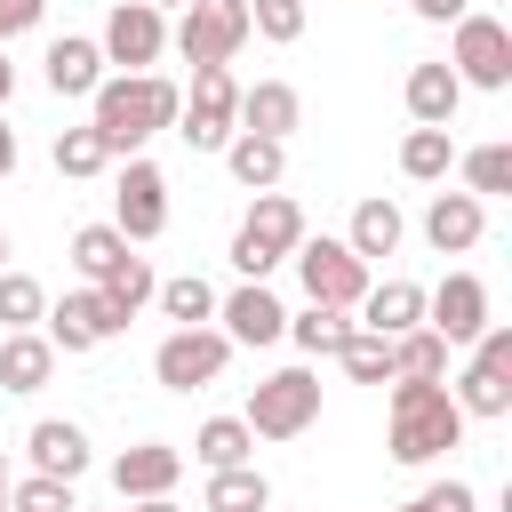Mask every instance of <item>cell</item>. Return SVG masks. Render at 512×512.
Returning a JSON list of instances; mask_svg holds the SVG:
<instances>
[{"instance_id":"cell-1","label":"cell","mask_w":512,"mask_h":512,"mask_svg":"<svg viewBox=\"0 0 512 512\" xmlns=\"http://www.w3.org/2000/svg\"><path fill=\"white\" fill-rule=\"evenodd\" d=\"M88 104H96L88 128L104 136V152H112V160H120V152L136 160L160 128H176V104H184V96H176V80H160V72H120V80H104Z\"/></svg>"},{"instance_id":"cell-2","label":"cell","mask_w":512,"mask_h":512,"mask_svg":"<svg viewBox=\"0 0 512 512\" xmlns=\"http://www.w3.org/2000/svg\"><path fill=\"white\" fill-rule=\"evenodd\" d=\"M384 424H392V464H432V456H448L464 440L472 416L448 400V384H392Z\"/></svg>"},{"instance_id":"cell-3","label":"cell","mask_w":512,"mask_h":512,"mask_svg":"<svg viewBox=\"0 0 512 512\" xmlns=\"http://www.w3.org/2000/svg\"><path fill=\"white\" fill-rule=\"evenodd\" d=\"M296 240H304V208H296L288 192H256V208H248L240 232H232V272H240V280H264L272 264L296 256Z\"/></svg>"},{"instance_id":"cell-4","label":"cell","mask_w":512,"mask_h":512,"mask_svg":"<svg viewBox=\"0 0 512 512\" xmlns=\"http://www.w3.org/2000/svg\"><path fill=\"white\" fill-rule=\"evenodd\" d=\"M256 440H296L320 424V376L312 368H272L256 392H248V416H240Z\"/></svg>"},{"instance_id":"cell-5","label":"cell","mask_w":512,"mask_h":512,"mask_svg":"<svg viewBox=\"0 0 512 512\" xmlns=\"http://www.w3.org/2000/svg\"><path fill=\"white\" fill-rule=\"evenodd\" d=\"M176 136H184L192 152H224V144L240 136V80H232V64L192 72V96L176 104Z\"/></svg>"},{"instance_id":"cell-6","label":"cell","mask_w":512,"mask_h":512,"mask_svg":"<svg viewBox=\"0 0 512 512\" xmlns=\"http://www.w3.org/2000/svg\"><path fill=\"white\" fill-rule=\"evenodd\" d=\"M168 40H176V56H184L192 72L232 64L240 40H248V0H184V16H176Z\"/></svg>"},{"instance_id":"cell-7","label":"cell","mask_w":512,"mask_h":512,"mask_svg":"<svg viewBox=\"0 0 512 512\" xmlns=\"http://www.w3.org/2000/svg\"><path fill=\"white\" fill-rule=\"evenodd\" d=\"M448 400L464 416H512V328L504 320L480 328V344H472V360H464V376H456Z\"/></svg>"},{"instance_id":"cell-8","label":"cell","mask_w":512,"mask_h":512,"mask_svg":"<svg viewBox=\"0 0 512 512\" xmlns=\"http://www.w3.org/2000/svg\"><path fill=\"white\" fill-rule=\"evenodd\" d=\"M456 88H512V24L504 16H456V48H448Z\"/></svg>"},{"instance_id":"cell-9","label":"cell","mask_w":512,"mask_h":512,"mask_svg":"<svg viewBox=\"0 0 512 512\" xmlns=\"http://www.w3.org/2000/svg\"><path fill=\"white\" fill-rule=\"evenodd\" d=\"M288 264H296L304 296H312V304H328V312H352V304L368 296V264H360L344 240H328V232H320V240H296V256H288Z\"/></svg>"},{"instance_id":"cell-10","label":"cell","mask_w":512,"mask_h":512,"mask_svg":"<svg viewBox=\"0 0 512 512\" xmlns=\"http://www.w3.org/2000/svg\"><path fill=\"white\" fill-rule=\"evenodd\" d=\"M224 360H232L224 328H168L152 352V376H160V392H208L224 376Z\"/></svg>"},{"instance_id":"cell-11","label":"cell","mask_w":512,"mask_h":512,"mask_svg":"<svg viewBox=\"0 0 512 512\" xmlns=\"http://www.w3.org/2000/svg\"><path fill=\"white\" fill-rule=\"evenodd\" d=\"M112 232L128 240V248H144V240H160L168 232V176L136 152L128 168H120V200H112Z\"/></svg>"},{"instance_id":"cell-12","label":"cell","mask_w":512,"mask_h":512,"mask_svg":"<svg viewBox=\"0 0 512 512\" xmlns=\"http://www.w3.org/2000/svg\"><path fill=\"white\" fill-rule=\"evenodd\" d=\"M128 328V312L104 296V288H72L64 304H48V344L56 352H96V344H112Z\"/></svg>"},{"instance_id":"cell-13","label":"cell","mask_w":512,"mask_h":512,"mask_svg":"<svg viewBox=\"0 0 512 512\" xmlns=\"http://www.w3.org/2000/svg\"><path fill=\"white\" fill-rule=\"evenodd\" d=\"M104 64H120V72H152L160 64V48H168V16L160 8H144V0H120L112 16H104Z\"/></svg>"},{"instance_id":"cell-14","label":"cell","mask_w":512,"mask_h":512,"mask_svg":"<svg viewBox=\"0 0 512 512\" xmlns=\"http://www.w3.org/2000/svg\"><path fill=\"white\" fill-rule=\"evenodd\" d=\"M424 328L456 352V344H480V328H488V288H480V272H448L432 296H424Z\"/></svg>"},{"instance_id":"cell-15","label":"cell","mask_w":512,"mask_h":512,"mask_svg":"<svg viewBox=\"0 0 512 512\" xmlns=\"http://www.w3.org/2000/svg\"><path fill=\"white\" fill-rule=\"evenodd\" d=\"M176 480H184V448H168V440H136V448L112 456V488H120V504L176 496Z\"/></svg>"},{"instance_id":"cell-16","label":"cell","mask_w":512,"mask_h":512,"mask_svg":"<svg viewBox=\"0 0 512 512\" xmlns=\"http://www.w3.org/2000/svg\"><path fill=\"white\" fill-rule=\"evenodd\" d=\"M216 320H224L232 344H280V336H288V312H280V296H272L264 280H240V288L216 304Z\"/></svg>"},{"instance_id":"cell-17","label":"cell","mask_w":512,"mask_h":512,"mask_svg":"<svg viewBox=\"0 0 512 512\" xmlns=\"http://www.w3.org/2000/svg\"><path fill=\"white\" fill-rule=\"evenodd\" d=\"M480 232H488V200H472V192H432V208H424V240H432L440 256L480 248Z\"/></svg>"},{"instance_id":"cell-18","label":"cell","mask_w":512,"mask_h":512,"mask_svg":"<svg viewBox=\"0 0 512 512\" xmlns=\"http://www.w3.org/2000/svg\"><path fill=\"white\" fill-rule=\"evenodd\" d=\"M24 456H32V472H48V480H80V472H88V432L64 424V416H40V424L24 432Z\"/></svg>"},{"instance_id":"cell-19","label":"cell","mask_w":512,"mask_h":512,"mask_svg":"<svg viewBox=\"0 0 512 512\" xmlns=\"http://www.w3.org/2000/svg\"><path fill=\"white\" fill-rule=\"evenodd\" d=\"M296 120H304V96H296L288 80H256V88H240V136H272V144H288Z\"/></svg>"},{"instance_id":"cell-20","label":"cell","mask_w":512,"mask_h":512,"mask_svg":"<svg viewBox=\"0 0 512 512\" xmlns=\"http://www.w3.org/2000/svg\"><path fill=\"white\" fill-rule=\"evenodd\" d=\"M360 328H368V336H408V328H424V288H416V280H368Z\"/></svg>"},{"instance_id":"cell-21","label":"cell","mask_w":512,"mask_h":512,"mask_svg":"<svg viewBox=\"0 0 512 512\" xmlns=\"http://www.w3.org/2000/svg\"><path fill=\"white\" fill-rule=\"evenodd\" d=\"M48 88H56V96H96V88H104V48L80 40V32L48 40Z\"/></svg>"},{"instance_id":"cell-22","label":"cell","mask_w":512,"mask_h":512,"mask_svg":"<svg viewBox=\"0 0 512 512\" xmlns=\"http://www.w3.org/2000/svg\"><path fill=\"white\" fill-rule=\"evenodd\" d=\"M408 120L416 128H448L456 120V104H464V88H456V72L448 64H408Z\"/></svg>"},{"instance_id":"cell-23","label":"cell","mask_w":512,"mask_h":512,"mask_svg":"<svg viewBox=\"0 0 512 512\" xmlns=\"http://www.w3.org/2000/svg\"><path fill=\"white\" fill-rule=\"evenodd\" d=\"M48 376H56V344H48L40 328L0 336V392H40Z\"/></svg>"},{"instance_id":"cell-24","label":"cell","mask_w":512,"mask_h":512,"mask_svg":"<svg viewBox=\"0 0 512 512\" xmlns=\"http://www.w3.org/2000/svg\"><path fill=\"white\" fill-rule=\"evenodd\" d=\"M224 168H232V184L272 192V184L288 176V144H272V136H232V144H224Z\"/></svg>"},{"instance_id":"cell-25","label":"cell","mask_w":512,"mask_h":512,"mask_svg":"<svg viewBox=\"0 0 512 512\" xmlns=\"http://www.w3.org/2000/svg\"><path fill=\"white\" fill-rule=\"evenodd\" d=\"M400 240H408V216H400L392 200H360V208H352V232H344V248H352L360 264H368V256H392Z\"/></svg>"},{"instance_id":"cell-26","label":"cell","mask_w":512,"mask_h":512,"mask_svg":"<svg viewBox=\"0 0 512 512\" xmlns=\"http://www.w3.org/2000/svg\"><path fill=\"white\" fill-rule=\"evenodd\" d=\"M192 456H200L208 472H232V464H256V432H248L240 416H208V424L192 432Z\"/></svg>"},{"instance_id":"cell-27","label":"cell","mask_w":512,"mask_h":512,"mask_svg":"<svg viewBox=\"0 0 512 512\" xmlns=\"http://www.w3.org/2000/svg\"><path fill=\"white\" fill-rule=\"evenodd\" d=\"M200 512H272V480L256 464H232V472H208V496Z\"/></svg>"},{"instance_id":"cell-28","label":"cell","mask_w":512,"mask_h":512,"mask_svg":"<svg viewBox=\"0 0 512 512\" xmlns=\"http://www.w3.org/2000/svg\"><path fill=\"white\" fill-rule=\"evenodd\" d=\"M448 168H456V136L448 128H408L400 136V176L408 184H440Z\"/></svg>"},{"instance_id":"cell-29","label":"cell","mask_w":512,"mask_h":512,"mask_svg":"<svg viewBox=\"0 0 512 512\" xmlns=\"http://www.w3.org/2000/svg\"><path fill=\"white\" fill-rule=\"evenodd\" d=\"M440 376H448V344L432 328L392 336V384H440Z\"/></svg>"},{"instance_id":"cell-30","label":"cell","mask_w":512,"mask_h":512,"mask_svg":"<svg viewBox=\"0 0 512 512\" xmlns=\"http://www.w3.org/2000/svg\"><path fill=\"white\" fill-rule=\"evenodd\" d=\"M152 296H160V312H168L176 328H208V320H216V288H208L200 272H176V280H160Z\"/></svg>"},{"instance_id":"cell-31","label":"cell","mask_w":512,"mask_h":512,"mask_svg":"<svg viewBox=\"0 0 512 512\" xmlns=\"http://www.w3.org/2000/svg\"><path fill=\"white\" fill-rule=\"evenodd\" d=\"M40 320H48V288L8 264V272H0V328L16 336V328H40Z\"/></svg>"},{"instance_id":"cell-32","label":"cell","mask_w":512,"mask_h":512,"mask_svg":"<svg viewBox=\"0 0 512 512\" xmlns=\"http://www.w3.org/2000/svg\"><path fill=\"white\" fill-rule=\"evenodd\" d=\"M456 168H464V192H472V200H496V192H512V144H472Z\"/></svg>"},{"instance_id":"cell-33","label":"cell","mask_w":512,"mask_h":512,"mask_svg":"<svg viewBox=\"0 0 512 512\" xmlns=\"http://www.w3.org/2000/svg\"><path fill=\"white\" fill-rule=\"evenodd\" d=\"M336 360H344V376H352V384H392V336L352 328V336L336 344Z\"/></svg>"},{"instance_id":"cell-34","label":"cell","mask_w":512,"mask_h":512,"mask_svg":"<svg viewBox=\"0 0 512 512\" xmlns=\"http://www.w3.org/2000/svg\"><path fill=\"white\" fill-rule=\"evenodd\" d=\"M112 168V152H104V136L96 128H56V176H104Z\"/></svg>"},{"instance_id":"cell-35","label":"cell","mask_w":512,"mask_h":512,"mask_svg":"<svg viewBox=\"0 0 512 512\" xmlns=\"http://www.w3.org/2000/svg\"><path fill=\"white\" fill-rule=\"evenodd\" d=\"M120 256H128V240H120L112 224H80V232H72V264H80V280H88V288H96Z\"/></svg>"},{"instance_id":"cell-36","label":"cell","mask_w":512,"mask_h":512,"mask_svg":"<svg viewBox=\"0 0 512 512\" xmlns=\"http://www.w3.org/2000/svg\"><path fill=\"white\" fill-rule=\"evenodd\" d=\"M288 336H296L312 360H336V344L352 336V320H344V312H328V304H304V312L288 320Z\"/></svg>"},{"instance_id":"cell-37","label":"cell","mask_w":512,"mask_h":512,"mask_svg":"<svg viewBox=\"0 0 512 512\" xmlns=\"http://www.w3.org/2000/svg\"><path fill=\"white\" fill-rule=\"evenodd\" d=\"M96 288H104V296H112V304H120V312L136 320V304H152V288H160V280H152V264H144V256L128 248V256H120V264H112V272H104Z\"/></svg>"},{"instance_id":"cell-38","label":"cell","mask_w":512,"mask_h":512,"mask_svg":"<svg viewBox=\"0 0 512 512\" xmlns=\"http://www.w3.org/2000/svg\"><path fill=\"white\" fill-rule=\"evenodd\" d=\"M8 512H80V504H72V480L32 472V480H8Z\"/></svg>"},{"instance_id":"cell-39","label":"cell","mask_w":512,"mask_h":512,"mask_svg":"<svg viewBox=\"0 0 512 512\" xmlns=\"http://www.w3.org/2000/svg\"><path fill=\"white\" fill-rule=\"evenodd\" d=\"M248 32H264V40H304V0H248Z\"/></svg>"},{"instance_id":"cell-40","label":"cell","mask_w":512,"mask_h":512,"mask_svg":"<svg viewBox=\"0 0 512 512\" xmlns=\"http://www.w3.org/2000/svg\"><path fill=\"white\" fill-rule=\"evenodd\" d=\"M400 512H480V496L464 488V480H432L416 504H400Z\"/></svg>"},{"instance_id":"cell-41","label":"cell","mask_w":512,"mask_h":512,"mask_svg":"<svg viewBox=\"0 0 512 512\" xmlns=\"http://www.w3.org/2000/svg\"><path fill=\"white\" fill-rule=\"evenodd\" d=\"M40 16H48V0H0V48H8L16 32H32Z\"/></svg>"},{"instance_id":"cell-42","label":"cell","mask_w":512,"mask_h":512,"mask_svg":"<svg viewBox=\"0 0 512 512\" xmlns=\"http://www.w3.org/2000/svg\"><path fill=\"white\" fill-rule=\"evenodd\" d=\"M424 24H456V16H472V0H408Z\"/></svg>"},{"instance_id":"cell-43","label":"cell","mask_w":512,"mask_h":512,"mask_svg":"<svg viewBox=\"0 0 512 512\" xmlns=\"http://www.w3.org/2000/svg\"><path fill=\"white\" fill-rule=\"evenodd\" d=\"M0 176H16V128L0 120Z\"/></svg>"},{"instance_id":"cell-44","label":"cell","mask_w":512,"mask_h":512,"mask_svg":"<svg viewBox=\"0 0 512 512\" xmlns=\"http://www.w3.org/2000/svg\"><path fill=\"white\" fill-rule=\"evenodd\" d=\"M16 96V64H8V48H0V104Z\"/></svg>"},{"instance_id":"cell-45","label":"cell","mask_w":512,"mask_h":512,"mask_svg":"<svg viewBox=\"0 0 512 512\" xmlns=\"http://www.w3.org/2000/svg\"><path fill=\"white\" fill-rule=\"evenodd\" d=\"M128 512H176V496H144V504H128Z\"/></svg>"},{"instance_id":"cell-46","label":"cell","mask_w":512,"mask_h":512,"mask_svg":"<svg viewBox=\"0 0 512 512\" xmlns=\"http://www.w3.org/2000/svg\"><path fill=\"white\" fill-rule=\"evenodd\" d=\"M144 8H160V16H168V8H184V0H144Z\"/></svg>"},{"instance_id":"cell-47","label":"cell","mask_w":512,"mask_h":512,"mask_svg":"<svg viewBox=\"0 0 512 512\" xmlns=\"http://www.w3.org/2000/svg\"><path fill=\"white\" fill-rule=\"evenodd\" d=\"M0 496H8V448H0Z\"/></svg>"},{"instance_id":"cell-48","label":"cell","mask_w":512,"mask_h":512,"mask_svg":"<svg viewBox=\"0 0 512 512\" xmlns=\"http://www.w3.org/2000/svg\"><path fill=\"white\" fill-rule=\"evenodd\" d=\"M0 272H8V232H0Z\"/></svg>"},{"instance_id":"cell-49","label":"cell","mask_w":512,"mask_h":512,"mask_svg":"<svg viewBox=\"0 0 512 512\" xmlns=\"http://www.w3.org/2000/svg\"><path fill=\"white\" fill-rule=\"evenodd\" d=\"M0 512H8V496H0Z\"/></svg>"}]
</instances>
